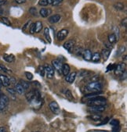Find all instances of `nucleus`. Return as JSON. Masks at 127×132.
Here are the masks:
<instances>
[{
  "label": "nucleus",
  "instance_id": "f257e3e1",
  "mask_svg": "<svg viewBox=\"0 0 127 132\" xmlns=\"http://www.w3.org/2000/svg\"><path fill=\"white\" fill-rule=\"evenodd\" d=\"M88 98L87 104L89 106H104L107 102L105 98L101 96H93Z\"/></svg>",
  "mask_w": 127,
  "mask_h": 132
},
{
  "label": "nucleus",
  "instance_id": "f03ea898",
  "mask_svg": "<svg viewBox=\"0 0 127 132\" xmlns=\"http://www.w3.org/2000/svg\"><path fill=\"white\" fill-rule=\"evenodd\" d=\"M86 90L90 93L92 92H99L102 90V85L100 83L97 81H92L86 87Z\"/></svg>",
  "mask_w": 127,
  "mask_h": 132
},
{
  "label": "nucleus",
  "instance_id": "7ed1b4c3",
  "mask_svg": "<svg viewBox=\"0 0 127 132\" xmlns=\"http://www.w3.org/2000/svg\"><path fill=\"white\" fill-rule=\"evenodd\" d=\"M9 103V98L6 95L2 94L0 95V111L4 110Z\"/></svg>",
  "mask_w": 127,
  "mask_h": 132
},
{
  "label": "nucleus",
  "instance_id": "20e7f679",
  "mask_svg": "<svg viewBox=\"0 0 127 132\" xmlns=\"http://www.w3.org/2000/svg\"><path fill=\"white\" fill-rule=\"evenodd\" d=\"M45 73H46V77L47 78L51 79L54 76V69L53 67H51L50 65H46L45 66Z\"/></svg>",
  "mask_w": 127,
  "mask_h": 132
},
{
  "label": "nucleus",
  "instance_id": "39448f33",
  "mask_svg": "<svg viewBox=\"0 0 127 132\" xmlns=\"http://www.w3.org/2000/svg\"><path fill=\"white\" fill-rule=\"evenodd\" d=\"M49 106H50V110H51L54 114H59V113H60V109L59 105L57 104V102H55V101L51 102L50 103Z\"/></svg>",
  "mask_w": 127,
  "mask_h": 132
},
{
  "label": "nucleus",
  "instance_id": "423d86ee",
  "mask_svg": "<svg viewBox=\"0 0 127 132\" xmlns=\"http://www.w3.org/2000/svg\"><path fill=\"white\" fill-rule=\"evenodd\" d=\"M125 70V63H121L116 66L115 70V73L117 76H120Z\"/></svg>",
  "mask_w": 127,
  "mask_h": 132
},
{
  "label": "nucleus",
  "instance_id": "0eeeda50",
  "mask_svg": "<svg viewBox=\"0 0 127 132\" xmlns=\"http://www.w3.org/2000/svg\"><path fill=\"white\" fill-rule=\"evenodd\" d=\"M68 29H62L61 31H60L57 33V39L59 41H63L64 39H65V38L68 36Z\"/></svg>",
  "mask_w": 127,
  "mask_h": 132
},
{
  "label": "nucleus",
  "instance_id": "6e6552de",
  "mask_svg": "<svg viewBox=\"0 0 127 132\" xmlns=\"http://www.w3.org/2000/svg\"><path fill=\"white\" fill-rule=\"evenodd\" d=\"M0 81L2 82L3 86L8 87L10 85V80L7 76L4 75V74H0Z\"/></svg>",
  "mask_w": 127,
  "mask_h": 132
},
{
  "label": "nucleus",
  "instance_id": "1a4fd4ad",
  "mask_svg": "<svg viewBox=\"0 0 127 132\" xmlns=\"http://www.w3.org/2000/svg\"><path fill=\"white\" fill-rule=\"evenodd\" d=\"M52 65H53V67H54V69H56L59 73H61V70H62V63L57 60H55L52 61Z\"/></svg>",
  "mask_w": 127,
  "mask_h": 132
},
{
  "label": "nucleus",
  "instance_id": "9d476101",
  "mask_svg": "<svg viewBox=\"0 0 127 132\" xmlns=\"http://www.w3.org/2000/svg\"><path fill=\"white\" fill-rule=\"evenodd\" d=\"M75 46V42L72 40H70L68 42H65L64 44V48H65L66 50H68V52H71V49L74 48Z\"/></svg>",
  "mask_w": 127,
  "mask_h": 132
},
{
  "label": "nucleus",
  "instance_id": "9b49d317",
  "mask_svg": "<svg viewBox=\"0 0 127 132\" xmlns=\"http://www.w3.org/2000/svg\"><path fill=\"white\" fill-rule=\"evenodd\" d=\"M104 106H90V111L92 113H102L104 110Z\"/></svg>",
  "mask_w": 127,
  "mask_h": 132
},
{
  "label": "nucleus",
  "instance_id": "f8f14e48",
  "mask_svg": "<svg viewBox=\"0 0 127 132\" xmlns=\"http://www.w3.org/2000/svg\"><path fill=\"white\" fill-rule=\"evenodd\" d=\"M76 77V72H73V73H69L68 75L66 76V81L68 82L69 84H71L73 83L75 81V79Z\"/></svg>",
  "mask_w": 127,
  "mask_h": 132
},
{
  "label": "nucleus",
  "instance_id": "ddd939ff",
  "mask_svg": "<svg viewBox=\"0 0 127 132\" xmlns=\"http://www.w3.org/2000/svg\"><path fill=\"white\" fill-rule=\"evenodd\" d=\"M52 11L50 9H46V8H43V9H41L40 11H39V14L41 15L42 17L46 18V17H48V16L51 14Z\"/></svg>",
  "mask_w": 127,
  "mask_h": 132
},
{
  "label": "nucleus",
  "instance_id": "4468645a",
  "mask_svg": "<svg viewBox=\"0 0 127 132\" xmlns=\"http://www.w3.org/2000/svg\"><path fill=\"white\" fill-rule=\"evenodd\" d=\"M83 58L86 61H90L92 59V52L90 49H86L83 52Z\"/></svg>",
  "mask_w": 127,
  "mask_h": 132
},
{
  "label": "nucleus",
  "instance_id": "2eb2a0df",
  "mask_svg": "<svg viewBox=\"0 0 127 132\" xmlns=\"http://www.w3.org/2000/svg\"><path fill=\"white\" fill-rule=\"evenodd\" d=\"M60 20V16L59 14H55L49 17V21L51 23H56Z\"/></svg>",
  "mask_w": 127,
  "mask_h": 132
},
{
  "label": "nucleus",
  "instance_id": "dca6fc26",
  "mask_svg": "<svg viewBox=\"0 0 127 132\" xmlns=\"http://www.w3.org/2000/svg\"><path fill=\"white\" fill-rule=\"evenodd\" d=\"M3 59L7 63H13L15 60V56L12 54H5L3 56Z\"/></svg>",
  "mask_w": 127,
  "mask_h": 132
},
{
  "label": "nucleus",
  "instance_id": "f3484780",
  "mask_svg": "<svg viewBox=\"0 0 127 132\" xmlns=\"http://www.w3.org/2000/svg\"><path fill=\"white\" fill-rule=\"evenodd\" d=\"M61 73H63V75H65V76H67L68 74L70 73V67H69L68 64H67V63L63 64Z\"/></svg>",
  "mask_w": 127,
  "mask_h": 132
},
{
  "label": "nucleus",
  "instance_id": "a211bd4d",
  "mask_svg": "<svg viewBox=\"0 0 127 132\" xmlns=\"http://www.w3.org/2000/svg\"><path fill=\"white\" fill-rule=\"evenodd\" d=\"M15 91H16V92L20 94V95H22L25 93V89H24V88L21 86V85L20 83H17V84H16L15 85Z\"/></svg>",
  "mask_w": 127,
  "mask_h": 132
},
{
  "label": "nucleus",
  "instance_id": "6ab92c4d",
  "mask_svg": "<svg viewBox=\"0 0 127 132\" xmlns=\"http://www.w3.org/2000/svg\"><path fill=\"white\" fill-rule=\"evenodd\" d=\"M110 53H111V50H108V49H103L102 52H101V56L103 57V59L104 60H107L108 58L110 56Z\"/></svg>",
  "mask_w": 127,
  "mask_h": 132
},
{
  "label": "nucleus",
  "instance_id": "aec40b11",
  "mask_svg": "<svg viewBox=\"0 0 127 132\" xmlns=\"http://www.w3.org/2000/svg\"><path fill=\"white\" fill-rule=\"evenodd\" d=\"M43 29V23L41 21H37L35 23V33L40 32Z\"/></svg>",
  "mask_w": 127,
  "mask_h": 132
},
{
  "label": "nucleus",
  "instance_id": "412c9836",
  "mask_svg": "<svg viewBox=\"0 0 127 132\" xmlns=\"http://www.w3.org/2000/svg\"><path fill=\"white\" fill-rule=\"evenodd\" d=\"M100 60V54L99 52H95L92 55L91 60H93V62H98Z\"/></svg>",
  "mask_w": 127,
  "mask_h": 132
},
{
  "label": "nucleus",
  "instance_id": "4be33fe9",
  "mask_svg": "<svg viewBox=\"0 0 127 132\" xmlns=\"http://www.w3.org/2000/svg\"><path fill=\"white\" fill-rule=\"evenodd\" d=\"M116 37H115V35L114 34H111L108 35V42L110 44H115L116 42Z\"/></svg>",
  "mask_w": 127,
  "mask_h": 132
},
{
  "label": "nucleus",
  "instance_id": "5701e85b",
  "mask_svg": "<svg viewBox=\"0 0 127 132\" xmlns=\"http://www.w3.org/2000/svg\"><path fill=\"white\" fill-rule=\"evenodd\" d=\"M44 35L45 37L46 38V40L48 41L49 42H51V38H50V29L48 28H46L44 30Z\"/></svg>",
  "mask_w": 127,
  "mask_h": 132
},
{
  "label": "nucleus",
  "instance_id": "b1692460",
  "mask_svg": "<svg viewBox=\"0 0 127 132\" xmlns=\"http://www.w3.org/2000/svg\"><path fill=\"white\" fill-rule=\"evenodd\" d=\"M65 96H66V98H68V99H69V100H71V101L73 100L74 97H73L72 94H71V92L70 90H65Z\"/></svg>",
  "mask_w": 127,
  "mask_h": 132
},
{
  "label": "nucleus",
  "instance_id": "393cba45",
  "mask_svg": "<svg viewBox=\"0 0 127 132\" xmlns=\"http://www.w3.org/2000/svg\"><path fill=\"white\" fill-rule=\"evenodd\" d=\"M20 84L21 85V86L24 88V89H25V90H27V89L29 88L30 85H29L28 82H27V81H25L20 80Z\"/></svg>",
  "mask_w": 127,
  "mask_h": 132
},
{
  "label": "nucleus",
  "instance_id": "a878e982",
  "mask_svg": "<svg viewBox=\"0 0 127 132\" xmlns=\"http://www.w3.org/2000/svg\"><path fill=\"white\" fill-rule=\"evenodd\" d=\"M114 7L117 10H122L124 9V5L122 3H117L114 5Z\"/></svg>",
  "mask_w": 127,
  "mask_h": 132
},
{
  "label": "nucleus",
  "instance_id": "bb28decb",
  "mask_svg": "<svg viewBox=\"0 0 127 132\" xmlns=\"http://www.w3.org/2000/svg\"><path fill=\"white\" fill-rule=\"evenodd\" d=\"M125 48L124 46L119 47V48H118V50L116 52V56H119L120 55L123 54V52H125Z\"/></svg>",
  "mask_w": 127,
  "mask_h": 132
},
{
  "label": "nucleus",
  "instance_id": "cd10ccee",
  "mask_svg": "<svg viewBox=\"0 0 127 132\" xmlns=\"http://www.w3.org/2000/svg\"><path fill=\"white\" fill-rule=\"evenodd\" d=\"M90 119H92L93 120H95V121H98L101 119V116L98 114L93 115V116H90Z\"/></svg>",
  "mask_w": 127,
  "mask_h": 132
},
{
  "label": "nucleus",
  "instance_id": "c85d7f7f",
  "mask_svg": "<svg viewBox=\"0 0 127 132\" xmlns=\"http://www.w3.org/2000/svg\"><path fill=\"white\" fill-rule=\"evenodd\" d=\"M2 22L4 23V24H6V25H7V26H11V23H10V21L8 20V18H6V17H2Z\"/></svg>",
  "mask_w": 127,
  "mask_h": 132
},
{
  "label": "nucleus",
  "instance_id": "c756f323",
  "mask_svg": "<svg viewBox=\"0 0 127 132\" xmlns=\"http://www.w3.org/2000/svg\"><path fill=\"white\" fill-rule=\"evenodd\" d=\"M29 31L31 34H34L35 33V23H31V27L29 28Z\"/></svg>",
  "mask_w": 127,
  "mask_h": 132
},
{
  "label": "nucleus",
  "instance_id": "7c9ffc66",
  "mask_svg": "<svg viewBox=\"0 0 127 132\" xmlns=\"http://www.w3.org/2000/svg\"><path fill=\"white\" fill-rule=\"evenodd\" d=\"M111 124H112L114 127H118V125H119V121H118V120H112V121H111Z\"/></svg>",
  "mask_w": 127,
  "mask_h": 132
},
{
  "label": "nucleus",
  "instance_id": "2f4dec72",
  "mask_svg": "<svg viewBox=\"0 0 127 132\" xmlns=\"http://www.w3.org/2000/svg\"><path fill=\"white\" fill-rule=\"evenodd\" d=\"M29 12H30V13H31L33 16H37L38 15L37 10H36V9L35 7H31V9L29 10Z\"/></svg>",
  "mask_w": 127,
  "mask_h": 132
},
{
  "label": "nucleus",
  "instance_id": "473e14b6",
  "mask_svg": "<svg viewBox=\"0 0 127 132\" xmlns=\"http://www.w3.org/2000/svg\"><path fill=\"white\" fill-rule=\"evenodd\" d=\"M38 72H39V73H40V75L42 77H43L45 75V69H44V67H42V66H40V67H38Z\"/></svg>",
  "mask_w": 127,
  "mask_h": 132
},
{
  "label": "nucleus",
  "instance_id": "72a5a7b5",
  "mask_svg": "<svg viewBox=\"0 0 127 132\" xmlns=\"http://www.w3.org/2000/svg\"><path fill=\"white\" fill-rule=\"evenodd\" d=\"M25 75H26V77L28 80L29 81H31L33 78V75H32V73H30V72H25Z\"/></svg>",
  "mask_w": 127,
  "mask_h": 132
},
{
  "label": "nucleus",
  "instance_id": "f704fd0d",
  "mask_svg": "<svg viewBox=\"0 0 127 132\" xmlns=\"http://www.w3.org/2000/svg\"><path fill=\"white\" fill-rule=\"evenodd\" d=\"M0 70H3V71H4V72L11 73V70H9L8 68H6V67H5V66H3V65H0Z\"/></svg>",
  "mask_w": 127,
  "mask_h": 132
},
{
  "label": "nucleus",
  "instance_id": "c9c22d12",
  "mask_svg": "<svg viewBox=\"0 0 127 132\" xmlns=\"http://www.w3.org/2000/svg\"><path fill=\"white\" fill-rule=\"evenodd\" d=\"M38 4L40 6H46L48 4V2H47V0H40V1L38 2Z\"/></svg>",
  "mask_w": 127,
  "mask_h": 132
},
{
  "label": "nucleus",
  "instance_id": "e433bc0d",
  "mask_svg": "<svg viewBox=\"0 0 127 132\" xmlns=\"http://www.w3.org/2000/svg\"><path fill=\"white\" fill-rule=\"evenodd\" d=\"M7 92H9V93H10L11 95H15L16 93V91H15V89H13V88H7Z\"/></svg>",
  "mask_w": 127,
  "mask_h": 132
},
{
  "label": "nucleus",
  "instance_id": "4c0bfd02",
  "mask_svg": "<svg viewBox=\"0 0 127 132\" xmlns=\"http://www.w3.org/2000/svg\"><path fill=\"white\" fill-rule=\"evenodd\" d=\"M62 1H63V0H53L52 5H53V6H58V5H60V3Z\"/></svg>",
  "mask_w": 127,
  "mask_h": 132
},
{
  "label": "nucleus",
  "instance_id": "58836bf2",
  "mask_svg": "<svg viewBox=\"0 0 127 132\" xmlns=\"http://www.w3.org/2000/svg\"><path fill=\"white\" fill-rule=\"evenodd\" d=\"M122 25L126 28V25H127V18H124L122 20Z\"/></svg>",
  "mask_w": 127,
  "mask_h": 132
},
{
  "label": "nucleus",
  "instance_id": "ea45409f",
  "mask_svg": "<svg viewBox=\"0 0 127 132\" xmlns=\"http://www.w3.org/2000/svg\"><path fill=\"white\" fill-rule=\"evenodd\" d=\"M121 75H122V77H121V79L122 80H125L126 79V75H127V73H126V71L125 70L122 74H121Z\"/></svg>",
  "mask_w": 127,
  "mask_h": 132
},
{
  "label": "nucleus",
  "instance_id": "a19ab883",
  "mask_svg": "<svg viewBox=\"0 0 127 132\" xmlns=\"http://www.w3.org/2000/svg\"><path fill=\"white\" fill-rule=\"evenodd\" d=\"M105 46H106V49H108V50H112V45L111 44H108V43H105Z\"/></svg>",
  "mask_w": 127,
  "mask_h": 132
},
{
  "label": "nucleus",
  "instance_id": "79ce46f5",
  "mask_svg": "<svg viewBox=\"0 0 127 132\" xmlns=\"http://www.w3.org/2000/svg\"><path fill=\"white\" fill-rule=\"evenodd\" d=\"M15 2L18 4H23V3H26V0H15Z\"/></svg>",
  "mask_w": 127,
  "mask_h": 132
},
{
  "label": "nucleus",
  "instance_id": "37998d69",
  "mask_svg": "<svg viewBox=\"0 0 127 132\" xmlns=\"http://www.w3.org/2000/svg\"><path fill=\"white\" fill-rule=\"evenodd\" d=\"M30 23H31V20H29V21H28V22H27V23H26L25 24V25H24V27H23V28H22V30H23V31H25V30L26 29V28L28 27V24H29Z\"/></svg>",
  "mask_w": 127,
  "mask_h": 132
},
{
  "label": "nucleus",
  "instance_id": "c03bdc74",
  "mask_svg": "<svg viewBox=\"0 0 127 132\" xmlns=\"http://www.w3.org/2000/svg\"><path fill=\"white\" fill-rule=\"evenodd\" d=\"M6 3V0H0V6H3Z\"/></svg>",
  "mask_w": 127,
  "mask_h": 132
},
{
  "label": "nucleus",
  "instance_id": "a18cd8bd",
  "mask_svg": "<svg viewBox=\"0 0 127 132\" xmlns=\"http://www.w3.org/2000/svg\"><path fill=\"white\" fill-rule=\"evenodd\" d=\"M0 132H6V129L4 127H0Z\"/></svg>",
  "mask_w": 127,
  "mask_h": 132
},
{
  "label": "nucleus",
  "instance_id": "49530a36",
  "mask_svg": "<svg viewBox=\"0 0 127 132\" xmlns=\"http://www.w3.org/2000/svg\"><path fill=\"white\" fill-rule=\"evenodd\" d=\"M108 120H109V118H108V117H107V118L105 119V120H104V121H103V122H102V123H100V125H102V124H105V123H107V122H108Z\"/></svg>",
  "mask_w": 127,
  "mask_h": 132
},
{
  "label": "nucleus",
  "instance_id": "de8ad7c7",
  "mask_svg": "<svg viewBox=\"0 0 127 132\" xmlns=\"http://www.w3.org/2000/svg\"><path fill=\"white\" fill-rule=\"evenodd\" d=\"M47 2H48V4H49V5H50V4H52V3H53V0H47Z\"/></svg>",
  "mask_w": 127,
  "mask_h": 132
},
{
  "label": "nucleus",
  "instance_id": "09e8293b",
  "mask_svg": "<svg viewBox=\"0 0 127 132\" xmlns=\"http://www.w3.org/2000/svg\"><path fill=\"white\" fill-rule=\"evenodd\" d=\"M3 9L1 8V6H0V15L3 14Z\"/></svg>",
  "mask_w": 127,
  "mask_h": 132
},
{
  "label": "nucleus",
  "instance_id": "8fccbe9b",
  "mask_svg": "<svg viewBox=\"0 0 127 132\" xmlns=\"http://www.w3.org/2000/svg\"><path fill=\"white\" fill-rule=\"evenodd\" d=\"M3 86V85H2V82L1 81H0V88H1V87Z\"/></svg>",
  "mask_w": 127,
  "mask_h": 132
},
{
  "label": "nucleus",
  "instance_id": "3c124183",
  "mask_svg": "<svg viewBox=\"0 0 127 132\" xmlns=\"http://www.w3.org/2000/svg\"><path fill=\"white\" fill-rule=\"evenodd\" d=\"M0 95H1V89H0Z\"/></svg>",
  "mask_w": 127,
  "mask_h": 132
},
{
  "label": "nucleus",
  "instance_id": "603ef678",
  "mask_svg": "<svg viewBox=\"0 0 127 132\" xmlns=\"http://www.w3.org/2000/svg\"><path fill=\"white\" fill-rule=\"evenodd\" d=\"M36 132H40V131H36Z\"/></svg>",
  "mask_w": 127,
  "mask_h": 132
}]
</instances>
